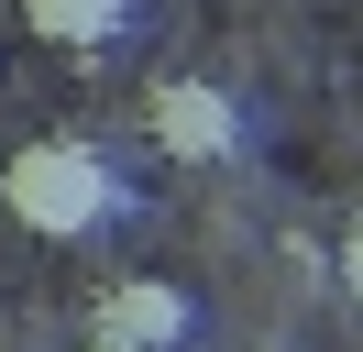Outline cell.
<instances>
[{
    "mask_svg": "<svg viewBox=\"0 0 363 352\" xmlns=\"http://www.w3.org/2000/svg\"><path fill=\"white\" fill-rule=\"evenodd\" d=\"M143 132H155L177 165H220V154L242 143V110H231V88H209V77H165L155 99H143Z\"/></svg>",
    "mask_w": 363,
    "mask_h": 352,
    "instance_id": "2",
    "label": "cell"
},
{
    "mask_svg": "<svg viewBox=\"0 0 363 352\" xmlns=\"http://www.w3.org/2000/svg\"><path fill=\"white\" fill-rule=\"evenodd\" d=\"M0 209L23 220V231H45V242H77V231H99V220L121 209V176L99 165V143L45 132V143H23L0 165Z\"/></svg>",
    "mask_w": 363,
    "mask_h": 352,
    "instance_id": "1",
    "label": "cell"
},
{
    "mask_svg": "<svg viewBox=\"0 0 363 352\" xmlns=\"http://www.w3.org/2000/svg\"><path fill=\"white\" fill-rule=\"evenodd\" d=\"M23 22L45 44H111L121 33V0H23Z\"/></svg>",
    "mask_w": 363,
    "mask_h": 352,
    "instance_id": "4",
    "label": "cell"
},
{
    "mask_svg": "<svg viewBox=\"0 0 363 352\" xmlns=\"http://www.w3.org/2000/svg\"><path fill=\"white\" fill-rule=\"evenodd\" d=\"M341 286H352V297H363V209L341 220Z\"/></svg>",
    "mask_w": 363,
    "mask_h": 352,
    "instance_id": "5",
    "label": "cell"
},
{
    "mask_svg": "<svg viewBox=\"0 0 363 352\" xmlns=\"http://www.w3.org/2000/svg\"><path fill=\"white\" fill-rule=\"evenodd\" d=\"M99 330L177 352V341H187V286H165V275H121V286H111V308H99Z\"/></svg>",
    "mask_w": 363,
    "mask_h": 352,
    "instance_id": "3",
    "label": "cell"
},
{
    "mask_svg": "<svg viewBox=\"0 0 363 352\" xmlns=\"http://www.w3.org/2000/svg\"><path fill=\"white\" fill-rule=\"evenodd\" d=\"M89 352H155V341H121V330H99V341H89Z\"/></svg>",
    "mask_w": 363,
    "mask_h": 352,
    "instance_id": "6",
    "label": "cell"
}]
</instances>
